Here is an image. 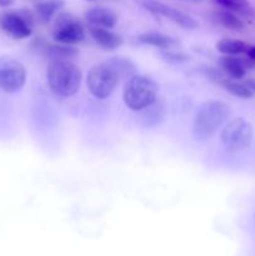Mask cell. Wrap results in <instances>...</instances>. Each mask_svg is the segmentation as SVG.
Wrapping results in <instances>:
<instances>
[{
	"instance_id": "obj_1",
	"label": "cell",
	"mask_w": 255,
	"mask_h": 256,
	"mask_svg": "<svg viewBox=\"0 0 255 256\" xmlns=\"http://www.w3.org/2000/svg\"><path fill=\"white\" fill-rule=\"evenodd\" d=\"M230 116V109L220 100H206L196 110L192 122V136L199 142L212 138Z\"/></svg>"
},
{
	"instance_id": "obj_2",
	"label": "cell",
	"mask_w": 255,
	"mask_h": 256,
	"mask_svg": "<svg viewBox=\"0 0 255 256\" xmlns=\"http://www.w3.org/2000/svg\"><path fill=\"white\" fill-rule=\"evenodd\" d=\"M159 86L152 78L135 74L126 80L122 92L125 105L132 112H142L158 99Z\"/></svg>"
},
{
	"instance_id": "obj_3",
	"label": "cell",
	"mask_w": 255,
	"mask_h": 256,
	"mask_svg": "<svg viewBox=\"0 0 255 256\" xmlns=\"http://www.w3.org/2000/svg\"><path fill=\"white\" fill-rule=\"evenodd\" d=\"M82 79V70L72 62H52L48 66V84L59 96L69 98L76 94Z\"/></svg>"
},
{
	"instance_id": "obj_4",
	"label": "cell",
	"mask_w": 255,
	"mask_h": 256,
	"mask_svg": "<svg viewBox=\"0 0 255 256\" xmlns=\"http://www.w3.org/2000/svg\"><path fill=\"white\" fill-rule=\"evenodd\" d=\"M252 125L244 118L229 120L220 132V140L229 152H242L250 146L252 140Z\"/></svg>"
},
{
	"instance_id": "obj_5",
	"label": "cell",
	"mask_w": 255,
	"mask_h": 256,
	"mask_svg": "<svg viewBox=\"0 0 255 256\" xmlns=\"http://www.w3.org/2000/svg\"><path fill=\"white\" fill-rule=\"evenodd\" d=\"M119 79V75L115 72L114 68L109 62H105L94 65L89 70L86 84L92 96L104 100L114 92Z\"/></svg>"
},
{
	"instance_id": "obj_6",
	"label": "cell",
	"mask_w": 255,
	"mask_h": 256,
	"mask_svg": "<svg viewBox=\"0 0 255 256\" xmlns=\"http://www.w3.org/2000/svg\"><path fill=\"white\" fill-rule=\"evenodd\" d=\"M26 82V72L19 60L12 56H0V89L14 94L20 92Z\"/></svg>"
},
{
	"instance_id": "obj_7",
	"label": "cell",
	"mask_w": 255,
	"mask_h": 256,
	"mask_svg": "<svg viewBox=\"0 0 255 256\" xmlns=\"http://www.w3.org/2000/svg\"><path fill=\"white\" fill-rule=\"evenodd\" d=\"M52 36L60 44L74 45L84 40L85 32L76 18L70 14H59L52 28Z\"/></svg>"
},
{
	"instance_id": "obj_8",
	"label": "cell",
	"mask_w": 255,
	"mask_h": 256,
	"mask_svg": "<svg viewBox=\"0 0 255 256\" xmlns=\"http://www.w3.org/2000/svg\"><path fill=\"white\" fill-rule=\"evenodd\" d=\"M144 6L152 14L168 18V19L182 28H186V29H195V28H198L196 20L192 19L190 15L185 14L184 12H180V10L175 9V8L169 6V5L164 4L162 2H158V0H145Z\"/></svg>"
},
{
	"instance_id": "obj_9",
	"label": "cell",
	"mask_w": 255,
	"mask_h": 256,
	"mask_svg": "<svg viewBox=\"0 0 255 256\" xmlns=\"http://www.w3.org/2000/svg\"><path fill=\"white\" fill-rule=\"evenodd\" d=\"M2 28L14 39H25L32 34V25L20 12H8L2 19Z\"/></svg>"
},
{
	"instance_id": "obj_10",
	"label": "cell",
	"mask_w": 255,
	"mask_h": 256,
	"mask_svg": "<svg viewBox=\"0 0 255 256\" xmlns=\"http://www.w3.org/2000/svg\"><path fill=\"white\" fill-rule=\"evenodd\" d=\"M85 19L90 26L105 28V29H112L118 22L116 14L105 6H94L88 9L85 12Z\"/></svg>"
},
{
	"instance_id": "obj_11",
	"label": "cell",
	"mask_w": 255,
	"mask_h": 256,
	"mask_svg": "<svg viewBox=\"0 0 255 256\" xmlns=\"http://www.w3.org/2000/svg\"><path fill=\"white\" fill-rule=\"evenodd\" d=\"M219 64L222 72L230 79H242V78H244L245 74H246L248 68L252 65V60L249 58L246 60L242 59V58H236L235 55H225L219 60Z\"/></svg>"
},
{
	"instance_id": "obj_12",
	"label": "cell",
	"mask_w": 255,
	"mask_h": 256,
	"mask_svg": "<svg viewBox=\"0 0 255 256\" xmlns=\"http://www.w3.org/2000/svg\"><path fill=\"white\" fill-rule=\"evenodd\" d=\"M89 32L94 42L104 49H116L122 44V38L110 29L98 26H90Z\"/></svg>"
},
{
	"instance_id": "obj_13",
	"label": "cell",
	"mask_w": 255,
	"mask_h": 256,
	"mask_svg": "<svg viewBox=\"0 0 255 256\" xmlns=\"http://www.w3.org/2000/svg\"><path fill=\"white\" fill-rule=\"evenodd\" d=\"M44 56L52 62H72L78 55V50L66 44H46L42 48Z\"/></svg>"
},
{
	"instance_id": "obj_14",
	"label": "cell",
	"mask_w": 255,
	"mask_h": 256,
	"mask_svg": "<svg viewBox=\"0 0 255 256\" xmlns=\"http://www.w3.org/2000/svg\"><path fill=\"white\" fill-rule=\"evenodd\" d=\"M138 40H139L142 44L152 45V46L160 48V49H170V48L175 46V45L178 44V42L174 38L156 32H142V34L139 35Z\"/></svg>"
},
{
	"instance_id": "obj_15",
	"label": "cell",
	"mask_w": 255,
	"mask_h": 256,
	"mask_svg": "<svg viewBox=\"0 0 255 256\" xmlns=\"http://www.w3.org/2000/svg\"><path fill=\"white\" fill-rule=\"evenodd\" d=\"M64 6V2L62 0H45V2H38L35 10H36V15L42 22H46L59 12L62 8Z\"/></svg>"
},
{
	"instance_id": "obj_16",
	"label": "cell",
	"mask_w": 255,
	"mask_h": 256,
	"mask_svg": "<svg viewBox=\"0 0 255 256\" xmlns=\"http://www.w3.org/2000/svg\"><path fill=\"white\" fill-rule=\"evenodd\" d=\"M108 62L114 68V70L118 72L119 78H128L129 79V78H132L136 72V66L128 58L115 56L108 60Z\"/></svg>"
},
{
	"instance_id": "obj_17",
	"label": "cell",
	"mask_w": 255,
	"mask_h": 256,
	"mask_svg": "<svg viewBox=\"0 0 255 256\" xmlns=\"http://www.w3.org/2000/svg\"><path fill=\"white\" fill-rule=\"evenodd\" d=\"M248 45L242 40L222 39L216 42V49L224 55H239L246 52Z\"/></svg>"
},
{
	"instance_id": "obj_18",
	"label": "cell",
	"mask_w": 255,
	"mask_h": 256,
	"mask_svg": "<svg viewBox=\"0 0 255 256\" xmlns=\"http://www.w3.org/2000/svg\"><path fill=\"white\" fill-rule=\"evenodd\" d=\"M216 19L222 26L230 30H242L244 29V22L240 18H238L232 10L222 9L216 12Z\"/></svg>"
},
{
	"instance_id": "obj_19",
	"label": "cell",
	"mask_w": 255,
	"mask_h": 256,
	"mask_svg": "<svg viewBox=\"0 0 255 256\" xmlns=\"http://www.w3.org/2000/svg\"><path fill=\"white\" fill-rule=\"evenodd\" d=\"M222 85L230 92V94L235 95V96L242 98V99H249V98H252V94H254L246 84L232 82V80H229V79L224 80Z\"/></svg>"
},
{
	"instance_id": "obj_20",
	"label": "cell",
	"mask_w": 255,
	"mask_h": 256,
	"mask_svg": "<svg viewBox=\"0 0 255 256\" xmlns=\"http://www.w3.org/2000/svg\"><path fill=\"white\" fill-rule=\"evenodd\" d=\"M205 75H206V78L209 80H212V82H219V84H222V82L226 79H229V78L226 76V74H225L224 72H222V69H218V68H208L206 70H205Z\"/></svg>"
},
{
	"instance_id": "obj_21",
	"label": "cell",
	"mask_w": 255,
	"mask_h": 256,
	"mask_svg": "<svg viewBox=\"0 0 255 256\" xmlns=\"http://www.w3.org/2000/svg\"><path fill=\"white\" fill-rule=\"evenodd\" d=\"M162 55L165 60H168L170 62H184L189 60V55L184 54V52H172V50L164 52Z\"/></svg>"
},
{
	"instance_id": "obj_22",
	"label": "cell",
	"mask_w": 255,
	"mask_h": 256,
	"mask_svg": "<svg viewBox=\"0 0 255 256\" xmlns=\"http://www.w3.org/2000/svg\"><path fill=\"white\" fill-rule=\"evenodd\" d=\"M232 2L236 5L238 12H246L250 9V4L248 0H232Z\"/></svg>"
},
{
	"instance_id": "obj_23",
	"label": "cell",
	"mask_w": 255,
	"mask_h": 256,
	"mask_svg": "<svg viewBox=\"0 0 255 256\" xmlns=\"http://www.w3.org/2000/svg\"><path fill=\"white\" fill-rule=\"evenodd\" d=\"M246 54H248V58H249L252 62H255V46H249L246 50Z\"/></svg>"
},
{
	"instance_id": "obj_24",
	"label": "cell",
	"mask_w": 255,
	"mask_h": 256,
	"mask_svg": "<svg viewBox=\"0 0 255 256\" xmlns=\"http://www.w3.org/2000/svg\"><path fill=\"white\" fill-rule=\"evenodd\" d=\"M245 84L248 85V86L250 88V90H252V92H255V80L252 79V80H248L246 82H245Z\"/></svg>"
},
{
	"instance_id": "obj_25",
	"label": "cell",
	"mask_w": 255,
	"mask_h": 256,
	"mask_svg": "<svg viewBox=\"0 0 255 256\" xmlns=\"http://www.w3.org/2000/svg\"><path fill=\"white\" fill-rule=\"evenodd\" d=\"M14 2V0H0V6H9Z\"/></svg>"
},
{
	"instance_id": "obj_26",
	"label": "cell",
	"mask_w": 255,
	"mask_h": 256,
	"mask_svg": "<svg viewBox=\"0 0 255 256\" xmlns=\"http://www.w3.org/2000/svg\"><path fill=\"white\" fill-rule=\"evenodd\" d=\"M189 2H200V0H189Z\"/></svg>"
}]
</instances>
